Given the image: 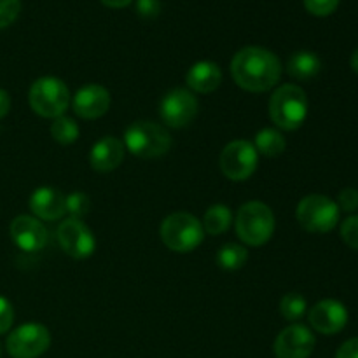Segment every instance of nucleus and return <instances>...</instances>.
<instances>
[{"label":"nucleus","mask_w":358,"mask_h":358,"mask_svg":"<svg viewBox=\"0 0 358 358\" xmlns=\"http://www.w3.org/2000/svg\"><path fill=\"white\" fill-rule=\"evenodd\" d=\"M308 303L306 297L301 296L297 292H290L287 296H283L282 303H280V313L285 320L289 322H297L306 315Z\"/></svg>","instance_id":"obj_24"},{"label":"nucleus","mask_w":358,"mask_h":358,"mask_svg":"<svg viewBox=\"0 0 358 358\" xmlns=\"http://www.w3.org/2000/svg\"><path fill=\"white\" fill-rule=\"evenodd\" d=\"M126 149L136 157L142 159H154L161 157L170 150L171 135L164 126L150 121L133 122L124 133L122 140Z\"/></svg>","instance_id":"obj_4"},{"label":"nucleus","mask_w":358,"mask_h":358,"mask_svg":"<svg viewBox=\"0 0 358 358\" xmlns=\"http://www.w3.org/2000/svg\"><path fill=\"white\" fill-rule=\"evenodd\" d=\"M217 264L227 271H234V269L243 268L245 262L248 261V250L241 245L227 243L219 248L217 252Z\"/></svg>","instance_id":"obj_22"},{"label":"nucleus","mask_w":358,"mask_h":358,"mask_svg":"<svg viewBox=\"0 0 358 358\" xmlns=\"http://www.w3.org/2000/svg\"><path fill=\"white\" fill-rule=\"evenodd\" d=\"M73 112L83 119H98L110 108V93L100 84H87L73 96Z\"/></svg>","instance_id":"obj_15"},{"label":"nucleus","mask_w":358,"mask_h":358,"mask_svg":"<svg viewBox=\"0 0 358 358\" xmlns=\"http://www.w3.org/2000/svg\"><path fill=\"white\" fill-rule=\"evenodd\" d=\"M310 324L317 332L325 336L339 334L348 324V310L341 301L324 299L310 310Z\"/></svg>","instance_id":"obj_13"},{"label":"nucleus","mask_w":358,"mask_h":358,"mask_svg":"<svg viewBox=\"0 0 358 358\" xmlns=\"http://www.w3.org/2000/svg\"><path fill=\"white\" fill-rule=\"evenodd\" d=\"M163 243L177 254H187L196 250L205 238L203 224L194 215L185 212H177L163 220L159 229Z\"/></svg>","instance_id":"obj_5"},{"label":"nucleus","mask_w":358,"mask_h":358,"mask_svg":"<svg viewBox=\"0 0 358 358\" xmlns=\"http://www.w3.org/2000/svg\"><path fill=\"white\" fill-rule=\"evenodd\" d=\"M338 206L339 210H343V212H357L358 210V191L353 187H346L343 189L341 192H339L338 196Z\"/></svg>","instance_id":"obj_29"},{"label":"nucleus","mask_w":358,"mask_h":358,"mask_svg":"<svg viewBox=\"0 0 358 358\" xmlns=\"http://www.w3.org/2000/svg\"><path fill=\"white\" fill-rule=\"evenodd\" d=\"M338 6L339 0H304V7L308 9V13L318 17L331 16L338 9Z\"/></svg>","instance_id":"obj_27"},{"label":"nucleus","mask_w":358,"mask_h":358,"mask_svg":"<svg viewBox=\"0 0 358 358\" xmlns=\"http://www.w3.org/2000/svg\"><path fill=\"white\" fill-rule=\"evenodd\" d=\"M124 152L126 147L121 140L115 136H103L91 149L90 163L93 170L107 173V171H114L115 168L121 166V163L124 161Z\"/></svg>","instance_id":"obj_17"},{"label":"nucleus","mask_w":358,"mask_h":358,"mask_svg":"<svg viewBox=\"0 0 358 358\" xmlns=\"http://www.w3.org/2000/svg\"><path fill=\"white\" fill-rule=\"evenodd\" d=\"M51 334L42 324H24L14 329L6 341L10 358H38L48 352Z\"/></svg>","instance_id":"obj_8"},{"label":"nucleus","mask_w":358,"mask_h":358,"mask_svg":"<svg viewBox=\"0 0 358 358\" xmlns=\"http://www.w3.org/2000/svg\"><path fill=\"white\" fill-rule=\"evenodd\" d=\"M0 355H2V345H0Z\"/></svg>","instance_id":"obj_36"},{"label":"nucleus","mask_w":358,"mask_h":358,"mask_svg":"<svg viewBox=\"0 0 358 358\" xmlns=\"http://www.w3.org/2000/svg\"><path fill=\"white\" fill-rule=\"evenodd\" d=\"M13 322H14L13 304H10L6 297L0 296V334H6V332L13 327Z\"/></svg>","instance_id":"obj_30"},{"label":"nucleus","mask_w":358,"mask_h":358,"mask_svg":"<svg viewBox=\"0 0 358 358\" xmlns=\"http://www.w3.org/2000/svg\"><path fill=\"white\" fill-rule=\"evenodd\" d=\"M185 80L196 93H213L222 83V72L213 62H198L189 69Z\"/></svg>","instance_id":"obj_18"},{"label":"nucleus","mask_w":358,"mask_h":358,"mask_svg":"<svg viewBox=\"0 0 358 358\" xmlns=\"http://www.w3.org/2000/svg\"><path fill=\"white\" fill-rule=\"evenodd\" d=\"M254 147L257 150V154H262L266 157H276L285 150L287 142L285 136L278 129L264 128L255 135Z\"/></svg>","instance_id":"obj_21"},{"label":"nucleus","mask_w":358,"mask_h":358,"mask_svg":"<svg viewBox=\"0 0 358 358\" xmlns=\"http://www.w3.org/2000/svg\"><path fill=\"white\" fill-rule=\"evenodd\" d=\"M234 83L250 93H264L276 86L282 76V63L271 51L257 45L243 48L231 62Z\"/></svg>","instance_id":"obj_1"},{"label":"nucleus","mask_w":358,"mask_h":358,"mask_svg":"<svg viewBox=\"0 0 358 358\" xmlns=\"http://www.w3.org/2000/svg\"><path fill=\"white\" fill-rule=\"evenodd\" d=\"M269 115L276 128L294 131L301 128L308 117V96L303 87L283 84L269 100Z\"/></svg>","instance_id":"obj_2"},{"label":"nucleus","mask_w":358,"mask_h":358,"mask_svg":"<svg viewBox=\"0 0 358 358\" xmlns=\"http://www.w3.org/2000/svg\"><path fill=\"white\" fill-rule=\"evenodd\" d=\"M338 203L324 194H310L303 198L297 205L296 217L301 227L310 233H329L339 222Z\"/></svg>","instance_id":"obj_7"},{"label":"nucleus","mask_w":358,"mask_h":358,"mask_svg":"<svg viewBox=\"0 0 358 358\" xmlns=\"http://www.w3.org/2000/svg\"><path fill=\"white\" fill-rule=\"evenodd\" d=\"M30 210L41 220H59L66 213V196L55 187H38L30 196Z\"/></svg>","instance_id":"obj_16"},{"label":"nucleus","mask_w":358,"mask_h":358,"mask_svg":"<svg viewBox=\"0 0 358 358\" xmlns=\"http://www.w3.org/2000/svg\"><path fill=\"white\" fill-rule=\"evenodd\" d=\"M20 0H0V28H6L16 21L20 16Z\"/></svg>","instance_id":"obj_26"},{"label":"nucleus","mask_w":358,"mask_h":358,"mask_svg":"<svg viewBox=\"0 0 358 358\" xmlns=\"http://www.w3.org/2000/svg\"><path fill=\"white\" fill-rule=\"evenodd\" d=\"M336 358H358V338H352L339 346Z\"/></svg>","instance_id":"obj_32"},{"label":"nucleus","mask_w":358,"mask_h":358,"mask_svg":"<svg viewBox=\"0 0 358 358\" xmlns=\"http://www.w3.org/2000/svg\"><path fill=\"white\" fill-rule=\"evenodd\" d=\"M350 65H352L353 72L358 73V49H355L352 55V58H350Z\"/></svg>","instance_id":"obj_35"},{"label":"nucleus","mask_w":358,"mask_h":358,"mask_svg":"<svg viewBox=\"0 0 358 358\" xmlns=\"http://www.w3.org/2000/svg\"><path fill=\"white\" fill-rule=\"evenodd\" d=\"M315 345L317 339L306 325L292 324L276 336L273 352L276 358H310Z\"/></svg>","instance_id":"obj_12"},{"label":"nucleus","mask_w":358,"mask_h":358,"mask_svg":"<svg viewBox=\"0 0 358 358\" xmlns=\"http://www.w3.org/2000/svg\"><path fill=\"white\" fill-rule=\"evenodd\" d=\"M10 240L20 250L38 252L48 245L49 233L44 224L30 215H20L10 222Z\"/></svg>","instance_id":"obj_14"},{"label":"nucleus","mask_w":358,"mask_h":358,"mask_svg":"<svg viewBox=\"0 0 358 358\" xmlns=\"http://www.w3.org/2000/svg\"><path fill=\"white\" fill-rule=\"evenodd\" d=\"M198 108L199 105L194 94L191 91L178 87V90L170 91L161 100L159 114L164 124L170 126V128H185L196 117Z\"/></svg>","instance_id":"obj_11"},{"label":"nucleus","mask_w":358,"mask_h":358,"mask_svg":"<svg viewBox=\"0 0 358 358\" xmlns=\"http://www.w3.org/2000/svg\"><path fill=\"white\" fill-rule=\"evenodd\" d=\"M233 220V213H231L229 206L226 205H212L205 212L203 217V229L205 233L212 234V236H219V234L226 233Z\"/></svg>","instance_id":"obj_20"},{"label":"nucleus","mask_w":358,"mask_h":358,"mask_svg":"<svg viewBox=\"0 0 358 358\" xmlns=\"http://www.w3.org/2000/svg\"><path fill=\"white\" fill-rule=\"evenodd\" d=\"M257 150H255L254 143H250L248 140H234V142L227 143L219 157L220 171L234 182L247 180L248 177H252L257 168Z\"/></svg>","instance_id":"obj_9"},{"label":"nucleus","mask_w":358,"mask_h":358,"mask_svg":"<svg viewBox=\"0 0 358 358\" xmlns=\"http://www.w3.org/2000/svg\"><path fill=\"white\" fill-rule=\"evenodd\" d=\"M236 234L243 243L261 247L271 240L275 233V215L266 203L248 201L236 213Z\"/></svg>","instance_id":"obj_3"},{"label":"nucleus","mask_w":358,"mask_h":358,"mask_svg":"<svg viewBox=\"0 0 358 358\" xmlns=\"http://www.w3.org/2000/svg\"><path fill=\"white\" fill-rule=\"evenodd\" d=\"M56 238H58L62 250L73 259L91 257L96 248V240L90 227L83 220L72 219V217L59 224Z\"/></svg>","instance_id":"obj_10"},{"label":"nucleus","mask_w":358,"mask_h":358,"mask_svg":"<svg viewBox=\"0 0 358 358\" xmlns=\"http://www.w3.org/2000/svg\"><path fill=\"white\" fill-rule=\"evenodd\" d=\"M10 110V96L6 90L0 87V119L6 117Z\"/></svg>","instance_id":"obj_33"},{"label":"nucleus","mask_w":358,"mask_h":358,"mask_svg":"<svg viewBox=\"0 0 358 358\" xmlns=\"http://www.w3.org/2000/svg\"><path fill=\"white\" fill-rule=\"evenodd\" d=\"M341 238L350 248L358 250V215H350L341 224Z\"/></svg>","instance_id":"obj_28"},{"label":"nucleus","mask_w":358,"mask_h":358,"mask_svg":"<svg viewBox=\"0 0 358 358\" xmlns=\"http://www.w3.org/2000/svg\"><path fill=\"white\" fill-rule=\"evenodd\" d=\"M28 100L35 114L56 119L65 114L70 103V93L66 84L58 77H41L31 84Z\"/></svg>","instance_id":"obj_6"},{"label":"nucleus","mask_w":358,"mask_h":358,"mask_svg":"<svg viewBox=\"0 0 358 358\" xmlns=\"http://www.w3.org/2000/svg\"><path fill=\"white\" fill-rule=\"evenodd\" d=\"M322 70V59L311 51H297L287 62V73L296 80H310Z\"/></svg>","instance_id":"obj_19"},{"label":"nucleus","mask_w":358,"mask_h":358,"mask_svg":"<svg viewBox=\"0 0 358 358\" xmlns=\"http://www.w3.org/2000/svg\"><path fill=\"white\" fill-rule=\"evenodd\" d=\"M133 0H101V3L112 9H122V7H128Z\"/></svg>","instance_id":"obj_34"},{"label":"nucleus","mask_w":358,"mask_h":358,"mask_svg":"<svg viewBox=\"0 0 358 358\" xmlns=\"http://www.w3.org/2000/svg\"><path fill=\"white\" fill-rule=\"evenodd\" d=\"M51 135L62 145H70V143H73L79 138V126H77V122L72 117L59 115L51 124Z\"/></svg>","instance_id":"obj_23"},{"label":"nucleus","mask_w":358,"mask_h":358,"mask_svg":"<svg viewBox=\"0 0 358 358\" xmlns=\"http://www.w3.org/2000/svg\"><path fill=\"white\" fill-rule=\"evenodd\" d=\"M136 10L142 17L147 20H152L159 14L161 10V2L159 0H136Z\"/></svg>","instance_id":"obj_31"},{"label":"nucleus","mask_w":358,"mask_h":358,"mask_svg":"<svg viewBox=\"0 0 358 358\" xmlns=\"http://www.w3.org/2000/svg\"><path fill=\"white\" fill-rule=\"evenodd\" d=\"M90 206L91 201L87 198V194H84V192L76 191L66 196V213H70L72 219L83 220L86 217V213L90 212Z\"/></svg>","instance_id":"obj_25"}]
</instances>
